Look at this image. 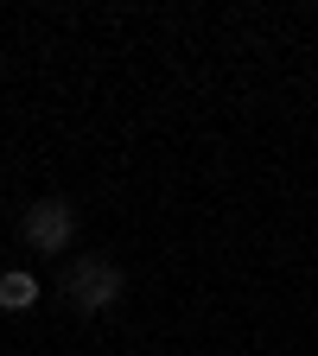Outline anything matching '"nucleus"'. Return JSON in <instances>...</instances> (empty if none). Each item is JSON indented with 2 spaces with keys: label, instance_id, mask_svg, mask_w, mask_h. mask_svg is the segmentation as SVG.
<instances>
[{
  "label": "nucleus",
  "instance_id": "1",
  "mask_svg": "<svg viewBox=\"0 0 318 356\" xmlns=\"http://www.w3.org/2000/svg\"><path fill=\"white\" fill-rule=\"evenodd\" d=\"M64 299L83 312H102V305H115L121 299V267L115 261H102V254H77L70 267H64Z\"/></svg>",
  "mask_w": 318,
  "mask_h": 356
},
{
  "label": "nucleus",
  "instance_id": "2",
  "mask_svg": "<svg viewBox=\"0 0 318 356\" xmlns=\"http://www.w3.org/2000/svg\"><path fill=\"white\" fill-rule=\"evenodd\" d=\"M19 236H26L38 254H64V242L77 236V210H70L64 197H45V204H32V210H26Z\"/></svg>",
  "mask_w": 318,
  "mask_h": 356
},
{
  "label": "nucleus",
  "instance_id": "3",
  "mask_svg": "<svg viewBox=\"0 0 318 356\" xmlns=\"http://www.w3.org/2000/svg\"><path fill=\"white\" fill-rule=\"evenodd\" d=\"M32 305H38V274L7 267V274H0V312H32Z\"/></svg>",
  "mask_w": 318,
  "mask_h": 356
}]
</instances>
